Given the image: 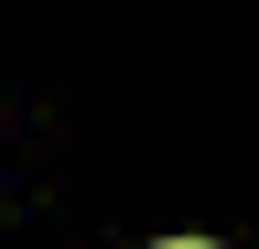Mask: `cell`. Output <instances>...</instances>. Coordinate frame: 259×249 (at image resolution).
<instances>
[{
	"instance_id": "cell-1",
	"label": "cell",
	"mask_w": 259,
	"mask_h": 249,
	"mask_svg": "<svg viewBox=\"0 0 259 249\" xmlns=\"http://www.w3.org/2000/svg\"><path fill=\"white\" fill-rule=\"evenodd\" d=\"M173 249H205V238H173Z\"/></svg>"
}]
</instances>
